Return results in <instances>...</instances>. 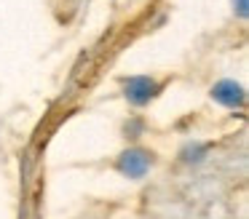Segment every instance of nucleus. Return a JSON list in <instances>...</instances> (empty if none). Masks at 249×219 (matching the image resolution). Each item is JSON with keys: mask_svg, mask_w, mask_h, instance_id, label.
I'll use <instances>...</instances> for the list:
<instances>
[{"mask_svg": "<svg viewBox=\"0 0 249 219\" xmlns=\"http://www.w3.org/2000/svg\"><path fill=\"white\" fill-rule=\"evenodd\" d=\"M158 163V155L147 147H126L124 152L115 158V171L126 179H145Z\"/></svg>", "mask_w": 249, "mask_h": 219, "instance_id": "obj_1", "label": "nucleus"}, {"mask_svg": "<svg viewBox=\"0 0 249 219\" xmlns=\"http://www.w3.org/2000/svg\"><path fill=\"white\" fill-rule=\"evenodd\" d=\"M121 91L131 107H147L163 91V83L153 75H129L121 78Z\"/></svg>", "mask_w": 249, "mask_h": 219, "instance_id": "obj_2", "label": "nucleus"}, {"mask_svg": "<svg viewBox=\"0 0 249 219\" xmlns=\"http://www.w3.org/2000/svg\"><path fill=\"white\" fill-rule=\"evenodd\" d=\"M209 96L217 101V104L228 107V110H241V107L247 104V88H244L238 80H231V78L217 80V83L209 88Z\"/></svg>", "mask_w": 249, "mask_h": 219, "instance_id": "obj_3", "label": "nucleus"}, {"mask_svg": "<svg viewBox=\"0 0 249 219\" xmlns=\"http://www.w3.org/2000/svg\"><path fill=\"white\" fill-rule=\"evenodd\" d=\"M182 160L185 163H190V166H196V163H201V160H206V155H209V144H204V142H190V144H185L182 147Z\"/></svg>", "mask_w": 249, "mask_h": 219, "instance_id": "obj_4", "label": "nucleus"}, {"mask_svg": "<svg viewBox=\"0 0 249 219\" xmlns=\"http://www.w3.org/2000/svg\"><path fill=\"white\" fill-rule=\"evenodd\" d=\"M142 134H145V120H142V118H131V120L124 123V136L129 139V142H137Z\"/></svg>", "mask_w": 249, "mask_h": 219, "instance_id": "obj_5", "label": "nucleus"}, {"mask_svg": "<svg viewBox=\"0 0 249 219\" xmlns=\"http://www.w3.org/2000/svg\"><path fill=\"white\" fill-rule=\"evenodd\" d=\"M233 3V14L238 16V19H247L249 16V0H231Z\"/></svg>", "mask_w": 249, "mask_h": 219, "instance_id": "obj_6", "label": "nucleus"}]
</instances>
